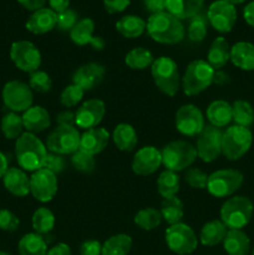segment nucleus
<instances>
[{
  "label": "nucleus",
  "instance_id": "1",
  "mask_svg": "<svg viewBox=\"0 0 254 255\" xmlns=\"http://www.w3.org/2000/svg\"><path fill=\"white\" fill-rule=\"evenodd\" d=\"M147 32L159 44L174 45L184 39L186 30L181 20L168 11L152 14L147 20Z\"/></svg>",
  "mask_w": 254,
  "mask_h": 255
},
{
  "label": "nucleus",
  "instance_id": "2",
  "mask_svg": "<svg viewBox=\"0 0 254 255\" xmlns=\"http://www.w3.org/2000/svg\"><path fill=\"white\" fill-rule=\"evenodd\" d=\"M15 156L20 168L27 172H36L42 168L47 156L46 144L37 138L34 133L25 132L15 143Z\"/></svg>",
  "mask_w": 254,
  "mask_h": 255
},
{
  "label": "nucleus",
  "instance_id": "3",
  "mask_svg": "<svg viewBox=\"0 0 254 255\" xmlns=\"http://www.w3.org/2000/svg\"><path fill=\"white\" fill-rule=\"evenodd\" d=\"M216 70L206 60H194L189 62L182 77V89L187 96H197L206 91L213 84Z\"/></svg>",
  "mask_w": 254,
  "mask_h": 255
},
{
  "label": "nucleus",
  "instance_id": "4",
  "mask_svg": "<svg viewBox=\"0 0 254 255\" xmlns=\"http://www.w3.org/2000/svg\"><path fill=\"white\" fill-rule=\"evenodd\" d=\"M151 75L154 85L167 96H174L178 92L182 79L179 77L178 66L173 59L161 56L154 59L151 66Z\"/></svg>",
  "mask_w": 254,
  "mask_h": 255
},
{
  "label": "nucleus",
  "instance_id": "5",
  "mask_svg": "<svg viewBox=\"0 0 254 255\" xmlns=\"http://www.w3.org/2000/svg\"><path fill=\"white\" fill-rule=\"evenodd\" d=\"M254 207L249 198L236 196L227 199L221 208V221L228 229H242L253 217Z\"/></svg>",
  "mask_w": 254,
  "mask_h": 255
},
{
  "label": "nucleus",
  "instance_id": "6",
  "mask_svg": "<svg viewBox=\"0 0 254 255\" xmlns=\"http://www.w3.org/2000/svg\"><path fill=\"white\" fill-rule=\"evenodd\" d=\"M161 153L162 164L173 172H181L189 168L197 159L196 147L183 139L167 143Z\"/></svg>",
  "mask_w": 254,
  "mask_h": 255
},
{
  "label": "nucleus",
  "instance_id": "7",
  "mask_svg": "<svg viewBox=\"0 0 254 255\" xmlns=\"http://www.w3.org/2000/svg\"><path fill=\"white\" fill-rule=\"evenodd\" d=\"M252 142H253V134L251 129L234 125L223 131L222 154L229 161H237L249 151Z\"/></svg>",
  "mask_w": 254,
  "mask_h": 255
},
{
  "label": "nucleus",
  "instance_id": "8",
  "mask_svg": "<svg viewBox=\"0 0 254 255\" xmlns=\"http://www.w3.org/2000/svg\"><path fill=\"white\" fill-rule=\"evenodd\" d=\"M244 181L243 174L237 169H218L208 176L207 189L217 198H226L236 193Z\"/></svg>",
  "mask_w": 254,
  "mask_h": 255
},
{
  "label": "nucleus",
  "instance_id": "9",
  "mask_svg": "<svg viewBox=\"0 0 254 255\" xmlns=\"http://www.w3.org/2000/svg\"><path fill=\"white\" fill-rule=\"evenodd\" d=\"M164 237L168 248L178 255L192 254L198 247V238L194 231L182 222L169 226Z\"/></svg>",
  "mask_w": 254,
  "mask_h": 255
},
{
  "label": "nucleus",
  "instance_id": "10",
  "mask_svg": "<svg viewBox=\"0 0 254 255\" xmlns=\"http://www.w3.org/2000/svg\"><path fill=\"white\" fill-rule=\"evenodd\" d=\"M81 134L75 127L57 126L49 133L46 139V148L52 153L74 154L80 149Z\"/></svg>",
  "mask_w": 254,
  "mask_h": 255
},
{
  "label": "nucleus",
  "instance_id": "11",
  "mask_svg": "<svg viewBox=\"0 0 254 255\" xmlns=\"http://www.w3.org/2000/svg\"><path fill=\"white\" fill-rule=\"evenodd\" d=\"M222 138H223V131L221 128L212 125L204 126L197 138V157H199L206 163L216 161L222 154Z\"/></svg>",
  "mask_w": 254,
  "mask_h": 255
},
{
  "label": "nucleus",
  "instance_id": "12",
  "mask_svg": "<svg viewBox=\"0 0 254 255\" xmlns=\"http://www.w3.org/2000/svg\"><path fill=\"white\" fill-rule=\"evenodd\" d=\"M10 59L17 69L29 74L39 70L41 65V54L39 49L27 40L12 42L10 47Z\"/></svg>",
  "mask_w": 254,
  "mask_h": 255
},
{
  "label": "nucleus",
  "instance_id": "13",
  "mask_svg": "<svg viewBox=\"0 0 254 255\" xmlns=\"http://www.w3.org/2000/svg\"><path fill=\"white\" fill-rule=\"evenodd\" d=\"M2 101L11 112H25L32 106L34 95L29 85L12 80L2 89Z\"/></svg>",
  "mask_w": 254,
  "mask_h": 255
},
{
  "label": "nucleus",
  "instance_id": "14",
  "mask_svg": "<svg viewBox=\"0 0 254 255\" xmlns=\"http://www.w3.org/2000/svg\"><path fill=\"white\" fill-rule=\"evenodd\" d=\"M207 19L213 29L219 32H229L237 22L236 6L226 0L213 1L207 11Z\"/></svg>",
  "mask_w": 254,
  "mask_h": 255
},
{
  "label": "nucleus",
  "instance_id": "15",
  "mask_svg": "<svg viewBox=\"0 0 254 255\" xmlns=\"http://www.w3.org/2000/svg\"><path fill=\"white\" fill-rule=\"evenodd\" d=\"M204 126L203 114L194 105H183L176 112V128L183 136H198Z\"/></svg>",
  "mask_w": 254,
  "mask_h": 255
},
{
  "label": "nucleus",
  "instance_id": "16",
  "mask_svg": "<svg viewBox=\"0 0 254 255\" xmlns=\"http://www.w3.org/2000/svg\"><path fill=\"white\" fill-rule=\"evenodd\" d=\"M57 192L56 174L41 168L30 177V193L36 201L46 203L55 197Z\"/></svg>",
  "mask_w": 254,
  "mask_h": 255
},
{
  "label": "nucleus",
  "instance_id": "17",
  "mask_svg": "<svg viewBox=\"0 0 254 255\" xmlns=\"http://www.w3.org/2000/svg\"><path fill=\"white\" fill-rule=\"evenodd\" d=\"M105 112H106V106H105V102L102 100H87L75 112L76 126L82 129L95 128L102 121Z\"/></svg>",
  "mask_w": 254,
  "mask_h": 255
},
{
  "label": "nucleus",
  "instance_id": "18",
  "mask_svg": "<svg viewBox=\"0 0 254 255\" xmlns=\"http://www.w3.org/2000/svg\"><path fill=\"white\" fill-rule=\"evenodd\" d=\"M162 164V153L153 146H146L137 151L132 159V171L137 176H151Z\"/></svg>",
  "mask_w": 254,
  "mask_h": 255
},
{
  "label": "nucleus",
  "instance_id": "19",
  "mask_svg": "<svg viewBox=\"0 0 254 255\" xmlns=\"http://www.w3.org/2000/svg\"><path fill=\"white\" fill-rule=\"evenodd\" d=\"M106 70L97 62H89L80 66L72 75V84L81 87L84 91L96 89L104 81Z\"/></svg>",
  "mask_w": 254,
  "mask_h": 255
},
{
  "label": "nucleus",
  "instance_id": "20",
  "mask_svg": "<svg viewBox=\"0 0 254 255\" xmlns=\"http://www.w3.org/2000/svg\"><path fill=\"white\" fill-rule=\"evenodd\" d=\"M95 22L92 19L85 17L77 21V24L70 31V37L72 42L79 46H85L90 44L95 50H102L105 47V41L101 36H94Z\"/></svg>",
  "mask_w": 254,
  "mask_h": 255
},
{
  "label": "nucleus",
  "instance_id": "21",
  "mask_svg": "<svg viewBox=\"0 0 254 255\" xmlns=\"http://www.w3.org/2000/svg\"><path fill=\"white\" fill-rule=\"evenodd\" d=\"M110 141V133L104 127L86 129L80 138V149L95 156L104 151Z\"/></svg>",
  "mask_w": 254,
  "mask_h": 255
},
{
  "label": "nucleus",
  "instance_id": "22",
  "mask_svg": "<svg viewBox=\"0 0 254 255\" xmlns=\"http://www.w3.org/2000/svg\"><path fill=\"white\" fill-rule=\"evenodd\" d=\"M56 12L47 7H41L30 15L26 21V29L32 34L42 35L56 27Z\"/></svg>",
  "mask_w": 254,
  "mask_h": 255
},
{
  "label": "nucleus",
  "instance_id": "23",
  "mask_svg": "<svg viewBox=\"0 0 254 255\" xmlns=\"http://www.w3.org/2000/svg\"><path fill=\"white\" fill-rule=\"evenodd\" d=\"M4 187L9 193L16 197H25L30 193V178L22 169L11 167L7 168L2 177Z\"/></svg>",
  "mask_w": 254,
  "mask_h": 255
},
{
  "label": "nucleus",
  "instance_id": "24",
  "mask_svg": "<svg viewBox=\"0 0 254 255\" xmlns=\"http://www.w3.org/2000/svg\"><path fill=\"white\" fill-rule=\"evenodd\" d=\"M22 124L30 133H40L47 129L51 125L47 110L41 106H31L22 114Z\"/></svg>",
  "mask_w": 254,
  "mask_h": 255
},
{
  "label": "nucleus",
  "instance_id": "25",
  "mask_svg": "<svg viewBox=\"0 0 254 255\" xmlns=\"http://www.w3.org/2000/svg\"><path fill=\"white\" fill-rule=\"evenodd\" d=\"M231 61L244 71H254V45L239 41L231 47Z\"/></svg>",
  "mask_w": 254,
  "mask_h": 255
},
{
  "label": "nucleus",
  "instance_id": "26",
  "mask_svg": "<svg viewBox=\"0 0 254 255\" xmlns=\"http://www.w3.org/2000/svg\"><path fill=\"white\" fill-rule=\"evenodd\" d=\"M223 248L228 255H248L251 241L242 229H228L223 241Z\"/></svg>",
  "mask_w": 254,
  "mask_h": 255
},
{
  "label": "nucleus",
  "instance_id": "27",
  "mask_svg": "<svg viewBox=\"0 0 254 255\" xmlns=\"http://www.w3.org/2000/svg\"><path fill=\"white\" fill-rule=\"evenodd\" d=\"M207 119L211 122L212 126L226 127L227 125L233 121V112H232V105L224 100H216L211 102L207 109Z\"/></svg>",
  "mask_w": 254,
  "mask_h": 255
},
{
  "label": "nucleus",
  "instance_id": "28",
  "mask_svg": "<svg viewBox=\"0 0 254 255\" xmlns=\"http://www.w3.org/2000/svg\"><path fill=\"white\" fill-rule=\"evenodd\" d=\"M204 0H166V10L177 19H191L198 14Z\"/></svg>",
  "mask_w": 254,
  "mask_h": 255
},
{
  "label": "nucleus",
  "instance_id": "29",
  "mask_svg": "<svg viewBox=\"0 0 254 255\" xmlns=\"http://www.w3.org/2000/svg\"><path fill=\"white\" fill-rule=\"evenodd\" d=\"M231 60V47L224 37L219 36L213 40L207 55V62L214 70H221Z\"/></svg>",
  "mask_w": 254,
  "mask_h": 255
},
{
  "label": "nucleus",
  "instance_id": "30",
  "mask_svg": "<svg viewBox=\"0 0 254 255\" xmlns=\"http://www.w3.org/2000/svg\"><path fill=\"white\" fill-rule=\"evenodd\" d=\"M112 139L117 148L122 152H131L138 143L136 129L128 124H120L115 127Z\"/></svg>",
  "mask_w": 254,
  "mask_h": 255
},
{
  "label": "nucleus",
  "instance_id": "31",
  "mask_svg": "<svg viewBox=\"0 0 254 255\" xmlns=\"http://www.w3.org/2000/svg\"><path fill=\"white\" fill-rule=\"evenodd\" d=\"M228 228L223 224V222L214 219L204 224L199 233V241L203 246L214 247L223 243L224 238L227 236Z\"/></svg>",
  "mask_w": 254,
  "mask_h": 255
},
{
  "label": "nucleus",
  "instance_id": "32",
  "mask_svg": "<svg viewBox=\"0 0 254 255\" xmlns=\"http://www.w3.org/2000/svg\"><path fill=\"white\" fill-rule=\"evenodd\" d=\"M19 255H46L47 241L37 233L25 234L17 244Z\"/></svg>",
  "mask_w": 254,
  "mask_h": 255
},
{
  "label": "nucleus",
  "instance_id": "33",
  "mask_svg": "<svg viewBox=\"0 0 254 255\" xmlns=\"http://www.w3.org/2000/svg\"><path fill=\"white\" fill-rule=\"evenodd\" d=\"M147 27V22L136 15H126L116 22V30L125 37L133 39L141 36Z\"/></svg>",
  "mask_w": 254,
  "mask_h": 255
},
{
  "label": "nucleus",
  "instance_id": "34",
  "mask_svg": "<svg viewBox=\"0 0 254 255\" xmlns=\"http://www.w3.org/2000/svg\"><path fill=\"white\" fill-rule=\"evenodd\" d=\"M161 216L163 221H166L169 226L181 223L183 219L184 211L183 203L178 197H171V198H164L161 204Z\"/></svg>",
  "mask_w": 254,
  "mask_h": 255
},
{
  "label": "nucleus",
  "instance_id": "35",
  "mask_svg": "<svg viewBox=\"0 0 254 255\" xmlns=\"http://www.w3.org/2000/svg\"><path fill=\"white\" fill-rule=\"evenodd\" d=\"M132 248V238L127 234H116L102 246L101 255H128Z\"/></svg>",
  "mask_w": 254,
  "mask_h": 255
},
{
  "label": "nucleus",
  "instance_id": "36",
  "mask_svg": "<svg viewBox=\"0 0 254 255\" xmlns=\"http://www.w3.org/2000/svg\"><path fill=\"white\" fill-rule=\"evenodd\" d=\"M179 182H181V178L177 172L166 169L159 174L158 179H157L158 193L163 197V199L176 197L179 192Z\"/></svg>",
  "mask_w": 254,
  "mask_h": 255
},
{
  "label": "nucleus",
  "instance_id": "37",
  "mask_svg": "<svg viewBox=\"0 0 254 255\" xmlns=\"http://www.w3.org/2000/svg\"><path fill=\"white\" fill-rule=\"evenodd\" d=\"M153 61L154 57L152 52L144 47H134L127 52L125 57V64L132 70H144L152 66Z\"/></svg>",
  "mask_w": 254,
  "mask_h": 255
},
{
  "label": "nucleus",
  "instance_id": "38",
  "mask_svg": "<svg viewBox=\"0 0 254 255\" xmlns=\"http://www.w3.org/2000/svg\"><path fill=\"white\" fill-rule=\"evenodd\" d=\"M31 223L35 233L40 234V236H46L54 229L55 216L50 209L40 207L32 214Z\"/></svg>",
  "mask_w": 254,
  "mask_h": 255
},
{
  "label": "nucleus",
  "instance_id": "39",
  "mask_svg": "<svg viewBox=\"0 0 254 255\" xmlns=\"http://www.w3.org/2000/svg\"><path fill=\"white\" fill-rule=\"evenodd\" d=\"M233 112V121L237 126L251 127L254 124V110L252 105L246 100H237L232 105Z\"/></svg>",
  "mask_w": 254,
  "mask_h": 255
},
{
  "label": "nucleus",
  "instance_id": "40",
  "mask_svg": "<svg viewBox=\"0 0 254 255\" xmlns=\"http://www.w3.org/2000/svg\"><path fill=\"white\" fill-rule=\"evenodd\" d=\"M208 24L207 14L199 11L198 14L192 16L189 19L188 27H187L188 39L193 42L203 41L204 37L207 36V31H208Z\"/></svg>",
  "mask_w": 254,
  "mask_h": 255
},
{
  "label": "nucleus",
  "instance_id": "41",
  "mask_svg": "<svg viewBox=\"0 0 254 255\" xmlns=\"http://www.w3.org/2000/svg\"><path fill=\"white\" fill-rule=\"evenodd\" d=\"M134 224L142 231H153L162 223L161 212L154 208H143L133 218Z\"/></svg>",
  "mask_w": 254,
  "mask_h": 255
},
{
  "label": "nucleus",
  "instance_id": "42",
  "mask_svg": "<svg viewBox=\"0 0 254 255\" xmlns=\"http://www.w3.org/2000/svg\"><path fill=\"white\" fill-rule=\"evenodd\" d=\"M22 117L16 112H9L1 119V132L7 139H17L22 134Z\"/></svg>",
  "mask_w": 254,
  "mask_h": 255
},
{
  "label": "nucleus",
  "instance_id": "43",
  "mask_svg": "<svg viewBox=\"0 0 254 255\" xmlns=\"http://www.w3.org/2000/svg\"><path fill=\"white\" fill-rule=\"evenodd\" d=\"M71 163L74 168L76 171L81 172V173L90 174L96 168V161H95L94 156L81 151V149H79V151H76L72 154Z\"/></svg>",
  "mask_w": 254,
  "mask_h": 255
},
{
  "label": "nucleus",
  "instance_id": "44",
  "mask_svg": "<svg viewBox=\"0 0 254 255\" xmlns=\"http://www.w3.org/2000/svg\"><path fill=\"white\" fill-rule=\"evenodd\" d=\"M29 86L34 91L40 92V94H46L52 89V80L47 72L36 70V71L30 74Z\"/></svg>",
  "mask_w": 254,
  "mask_h": 255
},
{
  "label": "nucleus",
  "instance_id": "45",
  "mask_svg": "<svg viewBox=\"0 0 254 255\" xmlns=\"http://www.w3.org/2000/svg\"><path fill=\"white\" fill-rule=\"evenodd\" d=\"M84 95L85 91L81 87L75 84H71L62 90L61 95H60V102H61V105L64 107L70 109V107L76 106L82 100Z\"/></svg>",
  "mask_w": 254,
  "mask_h": 255
},
{
  "label": "nucleus",
  "instance_id": "46",
  "mask_svg": "<svg viewBox=\"0 0 254 255\" xmlns=\"http://www.w3.org/2000/svg\"><path fill=\"white\" fill-rule=\"evenodd\" d=\"M184 182L194 189H204L208 184V174L204 173L201 168L192 167L184 173Z\"/></svg>",
  "mask_w": 254,
  "mask_h": 255
},
{
  "label": "nucleus",
  "instance_id": "47",
  "mask_svg": "<svg viewBox=\"0 0 254 255\" xmlns=\"http://www.w3.org/2000/svg\"><path fill=\"white\" fill-rule=\"evenodd\" d=\"M77 12L72 9H66L65 11L57 14L56 26L60 31H71L72 27L77 24Z\"/></svg>",
  "mask_w": 254,
  "mask_h": 255
},
{
  "label": "nucleus",
  "instance_id": "48",
  "mask_svg": "<svg viewBox=\"0 0 254 255\" xmlns=\"http://www.w3.org/2000/svg\"><path fill=\"white\" fill-rule=\"evenodd\" d=\"M42 168L52 172L54 174H60L66 168V161H65V158L61 154L52 153L51 152V153H47Z\"/></svg>",
  "mask_w": 254,
  "mask_h": 255
},
{
  "label": "nucleus",
  "instance_id": "49",
  "mask_svg": "<svg viewBox=\"0 0 254 255\" xmlns=\"http://www.w3.org/2000/svg\"><path fill=\"white\" fill-rule=\"evenodd\" d=\"M20 226V221L12 212L0 209V229L5 232H15Z\"/></svg>",
  "mask_w": 254,
  "mask_h": 255
},
{
  "label": "nucleus",
  "instance_id": "50",
  "mask_svg": "<svg viewBox=\"0 0 254 255\" xmlns=\"http://www.w3.org/2000/svg\"><path fill=\"white\" fill-rule=\"evenodd\" d=\"M131 0H104V6L110 14L121 12L129 5Z\"/></svg>",
  "mask_w": 254,
  "mask_h": 255
},
{
  "label": "nucleus",
  "instance_id": "51",
  "mask_svg": "<svg viewBox=\"0 0 254 255\" xmlns=\"http://www.w3.org/2000/svg\"><path fill=\"white\" fill-rule=\"evenodd\" d=\"M102 246L97 241H86L80 247V255H101Z\"/></svg>",
  "mask_w": 254,
  "mask_h": 255
},
{
  "label": "nucleus",
  "instance_id": "52",
  "mask_svg": "<svg viewBox=\"0 0 254 255\" xmlns=\"http://www.w3.org/2000/svg\"><path fill=\"white\" fill-rule=\"evenodd\" d=\"M56 124L57 126L64 127H75L76 121H75V114L70 110H65L57 114L56 116Z\"/></svg>",
  "mask_w": 254,
  "mask_h": 255
},
{
  "label": "nucleus",
  "instance_id": "53",
  "mask_svg": "<svg viewBox=\"0 0 254 255\" xmlns=\"http://www.w3.org/2000/svg\"><path fill=\"white\" fill-rule=\"evenodd\" d=\"M25 9L31 10V11H36V10L44 7L46 0H17Z\"/></svg>",
  "mask_w": 254,
  "mask_h": 255
},
{
  "label": "nucleus",
  "instance_id": "54",
  "mask_svg": "<svg viewBox=\"0 0 254 255\" xmlns=\"http://www.w3.org/2000/svg\"><path fill=\"white\" fill-rule=\"evenodd\" d=\"M46 255H72L71 249L67 244L65 243H59L55 247H52L50 251H47Z\"/></svg>",
  "mask_w": 254,
  "mask_h": 255
},
{
  "label": "nucleus",
  "instance_id": "55",
  "mask_svg": "<svg viewBox=\"0 0 254 255\" xmlns=\"http://www.w3.org/2000/svg\"><path fill=\"white\" fill-rule=\"evenodd\" d=\"M231 82V77L227 72L222 71V70H216L214 72V79L213 84L218 85V86H224V85H228Z\"/></svg>",
  "mask_w": 254,
  "mask_h": 255
},
{
  "label": "nucleus",
  "instance_id": "56",
  "mask_svg": "<svg viewBox=\"0 0 254 255\" xmlns=\"http://www.w3.org/2000/svg\"><path fill=\"white\" fill-rule=\"evenodd\" d=\"M49 4L51 6V10H54L56 14L65 11L69 9L70 0H49Z\"/></svg>",
  "mask_w": 254,
  "mask_h": 255
},
{
  "label": "nucleus",
  "instance_id": "57",
  "mask_svg": "<svg viewBox=\"0 0 254 255\" xmlns=\"http://www.w3.org/2000/svg\"><path fill=\"white\" fill-rule=\"evenodd\" d=\"M243 16L247 24L249 26L254 27V1H251L249 4H247V6L243 10Z\"/></svg>",
  "mask_w": 254,
  "mask_h": 255
},
{
  "label": "nucleus",
  "instance_id": "58",
  "mask_svg": "<svg viewBox=\"0 0 254 255\" xmlns=\"http://www.w3.org/2000/svg\"><path fill=\"white\" fill-rule=\"evenodd\" d=\"M7 159L5 157V154L2 152H0V178H2L5 174V172L7 171Z\"/></svg>",
  "mask_w": 254,
  "mask_h": 255
},
{
  "label": "nucleus",
  "instance_id": "59",
  "mask_svg": "<svg viewBox=\"0 0 254 255\" xmlns=\"http://www.w3.org/2000/svg\"><path fill=\"white\" fill-rule=\"evenodd\" d=\"M226 1H228V2H231V4H241V2H244L246 1V0H226Z\"/></svg>",
  "mask_w": 254,
  "mask_h": 255
},
{
  "label": "nucleus",
  "instance_id": "60",
  "mask_svg": "<svg viewBox=\"0 0 254 255\" xmlns=\"http://www.w3.org/2000/svg\"><path fill=\"white\" fill-rule=\"evenodd\" d=\"M0 255H10L9 253H5V252H0Z\"/></svg>",
  "mask_w": 254,
  "mask_h": 255
},
{
  "label": "nucleus",
  "instance_id": "61",
  "mask_svg": "<svg viewBox=\"0 0 254 255\" xmlns=\"http://www.w3.org/2000/svg\"><path fill=\"white\" fill-rule=\"evenodd\" d=\"M252 255H254V248H253V253H252Z\"/></svg>",
  "mask_w": 254,
  "mask_h": 255
}]
</instances>
